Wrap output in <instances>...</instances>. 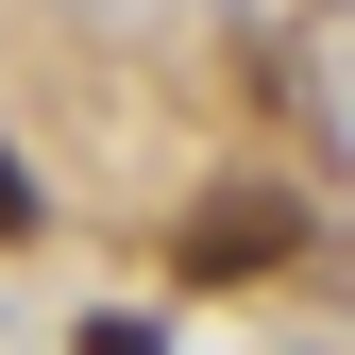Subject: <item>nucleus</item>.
<instances>
[{
	"label": "nucleus",
	"mask_w": 355,
	"mask_h": 355,
	"mask_svg": "<svg viewBox=\"0 0 355 355\" xmlns=\"http://www.w3.org/2000/svg\"><path fill=\"white\" fill-rule=\"evenodd\" d=\"M288 254H304V203H288V187H237V203L187 220V271H203V288H220V271H288Z\"/></svg>",
	"instance_id": "f257e3e1"
},
{
	"label": "nucleus",
	"mask_w": 355,
	"mask_h": 355,
	"mask_svg": "<svg viewBox=\"0 0 355 355\" xmlns=\"http://www.w3.org/2000/svg\"><path fill=\"white\" fill-rule=\"evenodd\" d=\"M0 237H34V169L17 153H0Z\"/></svg>",
	"instance_id": "f03ea898"
},
{
	"label": "nucleus",
	"mask_w": 355,
	"mask_h": 355,
	"mask_svg": "<svg viewBox=\"0 0 355 355\" xmlns=\"http://www.w3.org/2000/svg\"><path fill=\"white\" fill-rule=\"evenodd\" d=\"M85 355H169V338L153 322H85Z\"/></svg>",
	"instance_id": "7ed1b4c3"
}]
</instances>
